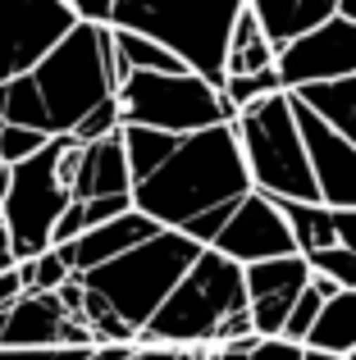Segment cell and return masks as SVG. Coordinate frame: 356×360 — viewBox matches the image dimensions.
Instances as JSON below:
<instances>
[{
  "mask_svg": "<svg viewBox=\"0 0 356 360\" xmlns=\"http://www.w3.org/2000/svg\"><path fill=\"white\" fill-rule=\"evenodd\" d=\"M306 260H311V269L320 274V278H329L338 292H356V255L348 246H329V251L306 255Z\"/></svg>",
  "mask_w": 356,
  "mask_h": 360,
  "instance_id": "cell-25",
  "label": "cell"
},
{
  "mask_svg": "<svg viewBox=\"0 0 356 360\" xmlns=\"http://www.w3.org/2000/svg\"><path fill=\"white\" fill-rule=\"evenodd\" d=\"M119 110H124V128H151L170 137H196L238 123L229 96L196 73H133L119 87Z\"/></svg>",
  "mask_w": 356,
  "mask_h": 360,
  "instance_id": "cell-8",
  "label": "cell"
},
{
  "mask_svg": "<svg viewBox=\"0 0 356 360\" xmlns=\"http://www.w3.org/2000/svg\"><path fill=\"white\" fill-rule=\"evenodd\" d=\"M96 352H69V347H46V352H0V360H91Z\"/></svg>",
  "mask_w": 356,
  "mask_h": 360,
  "instance_id": "cell-27",
  "label": "cell"
},
{
  "mask_svg": "<svg viewBox=\"0 0 356 360\" xmlns=\"http://www.w3.org/2000/svg\"><path fill=\"white\" fill-rule=\"evenodd\" d=\"M133 69L119 55L115 27L78 23L23 82L5 87V123L42 137H73L91 110L119 96Z\"/></svg>",
  "mask_w": 356,
  "mask_h": 360,
  "instance_id": "cell-2",
  "label": "cell"
},
{
  "mask_svg": "<svg viewBox=\"0 0 356 360\" xmlns=\"http://www.w3.org/2000/svg\"><path fill=\"white\" fill-rule=\"evenodd\" d=\"M297 96L306 101V105L315 110L324 123H329L333 132H343V137L356 146V78L348 82H333V87H311V91H297Z\"/></svg>",
  "mask_w": 356,
  "mask_h": 360,
  "instance_id": "cell-20",
  "label": "cell"
},
{
  "mask_svg": "<svg viewBox=\"0 0 356 360\" xmlns=\"http://www.w3.org/2000/svg\"><path fill=\"white\" fill-rule=\"evenodd\" d=\"M18 278H23V292H46V297H55V292H64L73 283V269H69V260H64V251L55 246V251L18 264Z\"/></svg>",
  "mask_w": 356,
  "mask_h": 360,
  "instance_id": "cell-22",
  "label": "cell"
},
{
  "mask_svg": "<svg viewBox=\"0 0 356 360\" xmlns=\"http://www.w3.org/2000/svg\"><path fill=\"white\" fill-rule=\"evenodd\" d=\"M293 105H297V123H302L315 183H320V201L329 210H356V146L343 132H333L302 96H293Z\"/></svg>",
  "mask_w": 356,
  "mask_h": 360,
  "instance_id": "cell-12",
  "label": "cell"
},
{
  "mask_svg": "<svg viewBox=\"0 0 356 360\" xmlns=\"http://www.w3.org/2000/svg\"><path fill=\"white\" fill-rule=\"evenodd\" d=\"M73 27L69 0H0V91L23 82Z\"/></svg>",
  "mask_w": 356,
  "mask_h": 360,
  "instance_id": "cell-9",
  "label": "cell"
},
{
  "mask_svg": "<svg viewBox=\"0 0 356 360\" xmlns=\"http://www.w3.org/2000/svg\"><path fill=\"white\" fill-rule=\"evenodd\" d=\"M247 0H119L115 27L165 46L187 73L224 91L229 41Z\"/></svg>",
  "mask_w": 356,
  "mask_h": 360,
  "instance_id": "cell-4",
  "label": "cell"
},
{
  "mask_svg": "<svg viewBox=\"0 0 356 360\" xmlns=\"http://www.w3.org/2000/svg\"><path fill=\"white\" fill-rule=\"evenodd\" d=\"M46 146H51V137H42L32 128H9V123L0 128V160H5V169H18L27 160H37Z\"/></svg>",
  "mask_w": 356,
  "mask_h": 360,
  "instance_id": "cell-24",
  "label": "cell"
},
{
  "mask_svg": "<svg viewBox=\"0 0 356 360\" xmlns=\"http://www.w3.org/2000/svg\"><path fill=\"white\" fill-rule=\"evenodd\" d=\"M155 233H160V224H151L146 214L133 210V214H124V219H110V224H101V229H91L87 238H78L73 246H60V251H64V260H69L73 278H87V274L106 269L110 260L137 251L142 242H151Z\"/></svg>",
  "mask_w": 356,
  "mask_h": 360,
  "instance_id": "cell-15",
  "label": "cell"
},
{
  "mask_svg": "<svg viewBox=\"0 0 356 360\" xmlns=\"http://www.w3.org/2000/svg\"><path fill=\"white\" fill-rule=\"evenodd\" d=\"M333 224H338V246L356 255V210H333Z\"/></svg>",
  "mask_w": 356,
  "mask_h": 360,
  "instance_id": "cell-29",
  "label": "cell"
},
{
  "mask_svg": "<svg viewBox=\"0 0 356 360\" xmlns=\"http://www.w3.org/2000/svg\"><path fill=\"white\" fill-rule=\"evenodd\" d=\"M233 132H238L251 187H256L260 196H269V201H279V205L284 201H302V205L320 201V183H315L311 155H306L293 91H279V96L256 101L251 110H242L238 123H233Z\"/></svg>",
  "mask_w": 356,
  "mask_h": 360,
  "instance_id": "cell-5",
  "label": "cell"
},
{
  "mask_svg": "<svg viewBox=\"0 0 356 360\" xmlns=\"http://www.w3.org/2000/svg\"><path fill=\"white\" fill-rule=\"evenodd\" d=\"M274 69H279V51L269 46L256 9L242 5L233 41H229V78H256V73H274Z\"/></svg>",
  "mask_w": 356,
  "mask_h": 360,
  "instance_id": "cell-17",
  "label": "cell"
},
{
  "mask_svg": "<svg viewBox=\"0 0 356 360\" xmlns=\"http://www.w3.org/2000/svg\"><path fill=\"white\" fill-rule=\"evenodd\" d=\"M315 269L306 255H284V260H265L247 269V297H251V324L256 338H284L288 315L311 288Z\"/></svg>",
  "mask_w": 356,
  "mask_h": 360,
  "instance_id": "cell-13",
  "label": "cell"
},
{
  "mask_svg": "<svg viewBox=\"0 0 356 360\" xmlns=\"http://www.w3.org/2000/svg\"><path fill=\"white\" fill-rule=\"evenodd\" d=\"M115 32H119V27H115ZM119 55H124V64L133 73H187L165 46L146 41V37H137V32H119Z\"/></svg>",
  "mask_w": 356,
  "mask_h": 360,
  "instance_id": "cell-23",
  "label": "cell"
},
{
  "mask_svg": "<svg viewBox=\"0 0 356 360\" xmlns=\"http://www.w3.org/2000/svg\"><path fill=\"white\" fill-rule=\"evenodd\" d=\"M5 174H9V169H5V160H0V187H5Z\"/></svg>",
  "mask_w": 356,
  "mask_h": 360,
  "instance_id": "cell-31",
  "label": "cell"
},
{
  "mask_svg": "<svg viewBox=\"0 0 356 360\" xmlns=\"http://www.w3.org/2000/svg\"><path fill=\"white\" fill-rule=\"evenodd\" d=\"M279 78H284V91H293V96L356 78V23L338 14L324 27H315L311 37H302L297 46H288L279 55Z\"/></svg>",
  "mask_w": 356,
  "mask_h": 360,
  "instance_id": "cell-10",
  "label": "cell"
},
{
  "mask_svg": "<svg viewBox=\"0 0 356 360\" xmlns=\"http://www.w3.org/2000/svg\"><path fill=\"white\" fill-rule=\"evenodd\" d=\"M210 251H220V255H229L233 264L251 269V264L297 255V238H293V229H288V219H284V210H279V201H269V196L251 192L247 201L233 210V219L224 224V233L215 238Z\"/></svg>",
  "mask_w": 356,
  "mask_h": 360,
  "instance_id": "cell-11",
  "label": "cell"
},
{
  "mask_svg": "<svg viewBox=\"0 0 356 360\" xmlns=\"http://www.w3.org/2000/svg\"><path fill=\"white\" fill-rule=\"evenodd\" d=\"M297 238V255H320L329 246H338V224H333V210L329 205H302V201H284L279 205Z\"/></svg>",
  "mask_w": 356,
  "mask_h": 360,
  "instance_id": "cell-19",
  "label": "cell"
},
{
  "mask_svg": "<svg viewBox=\"0 0 356 360\" xmlns=\"http://www.w3.org/2000/svg\"><path fill=\"white\" fill-rule=\"evenodd\" d=\"M124 146H128V169H133V187L142 178H151L165 160L174 155L178 137L170 132H151V128H124Z\"/></svg>",
  "mask_w": 356,
  "mask_h": 360,
  "instance_id": "cell-21",
  "label": "cell"
},
{
  "mask_svg": "<svg viewBox=\"0 0 356 360\" xmlns=\"http://www.w3.org/2000/svg\"><path fill=\"white\" fill-rule=\"evenodd\" d=\"M0 128H5V123H0Z\"/></svg>",
  "mask_w": 356,
  "mask_h": 360,
  "instance_id": "cell-33",
  "label": "cell"
},
{
  "mask_svg": "<svg viewBox=\"0 0 356 360\" xmlns=\"http://www.w3.org/2000/svg\"><path fill=\"white\" fill-rule=\"evenodd\" d=\"M306 360H338V356H320V352H306Z\"/></svg>",
  "mask_w": 356,
  "mask_h": 360,
  "instance_id": "cell-30",
  "label": "cell"
},
{
  "mask_svg": "<svg viewBox=\"0 0 356 360\" xmlns=\"http://www.w3.org/2000/svg\"><path fill=\"white\" fill-rule=\"evenodd\" d=\"M128 360H137V356H128Z\"/></svg>",
  "mask_w": 356,
  "mask_h": 360,
  "instance_id": "cell-32",
  "label": "cell"
},
{
  "mask_svg": "<svg viewBox=\"0 0 356 360\" xmlns=\"http://www.w3.org/2000/svg\"><path fill=\"white\" fill-rule=\"evenodd\" d=\"M60 174L69 183L73 201H110V196H133V169H128L124 132L96 146H82L78 137L69 141L60 160Z\"/></svg>",
  "mask_w": 356,
  "mask_h": 360,
  "instance_id": "cell-14",
  "label": "cell"
},
{
  "mask_svg": "<svg viewBox=\"0 0 356 360\" xmlns=\"http://www.w3.org/2000/svg\"><path fill=\"white\" fill-rule=\"evenodd\" d=\"M256 187H251L238 132H233V123H224V128L196 132V137H178L174 155L133 187V205L151 224L170 233H187L196 246L210 251L224 224L233 219V210Z\"/></svg>",
  "mask_w": 356,
  "mask_h": 360,
  "instance_id": "cell-1",
  "label": "cell"
},
{
  "mask_svg": "<svg viewBox=\"0 0 356 360\" xmlns=\"http://www.w3.org/2000/svg\"><path fill=\"white\" fill-rule=\"evenodd\" d=\"M352 360H356V356H352Z\"/></svg>",
  "mask_w": 356,
  "mask_h": 360,
  "instance_id": "cell-34",
  "label": "cell"
},
{
  "mask_svg": "<svg viewBox=\"0 0 356 360\" xmlns=\"http://www.w3.org/2000/svg\"><path fill=\"white\" fill-rule=\"evenodd\" d=\"M247 5L256 9L260 27L279 55L302 37H311L315 27H324L329 18H338V0H247Z\"/></svg>",
  "mask_w": 356,
  "mask_h": 360,
  "instance_id": "cell-16",
  "label": "cell"
},
{
  "mask_svg": "<svg viewBox=\"0 0 356 360\" xmlns=\"http://www.w3.org/2000/svg\"><path fill=\"white\" fill-rule=\"evenodd\" d=\"M306 352L338 356V360L356 356V292H338V297L324 306V315H320V324H315Z\"/></svg>",
  "mask_w": 356,
  "mask_h": 360,
  "instance_id": "cell-18",
  "label": "cell"
},
{
  "mask_svg": "<svg viewBox=\"0 0 356 360\" xmlns=\"http://www.w3.org/2000/svg\"><path fill=\"white\" fill-rule=\"evenodd\" d=\"M251 310L247 297V269L233 264L229 255L205 251L201 260L192 264L178 292L160 306V315L146 324V333L137 338L142 347H215L220 342V328L229 324L233 315Z\"/></svg>",
  "mask_w": 356,
  "mask_h": 360,
  "instance_id": "cell-6",
  "label": "cell"
},
{
  "mask_svg": "<svg viewBox=\"0 0 356 360\" xmlns=\"http://www.w3.org/2000/svg\"><path fill=\"white\" fill-rule=\"evenodd\" d=\"M73 137H51V146L37 160L9 169L5 187H0V219H5L9 246H14L18 264L37 260V255L55 251V229L64 224L73 205V192L60 174V160Z\"/></svg>",
  "mask_w": 356,
  "mask_h": 360,
  "instance_id": "cell-7",
  "label": "cell"
},
{
  "mask_svg": "<svg viewBox=\"0 0 356 360\" xmlns=\"http://www.w3.org/2000/svg\"><path fill=\"white\" fill-rule=\"evenodd\" d=\"M251 360H306V347H293L284 338H260Z\"/></svg>",
  "mask_w": 356,
  "mask_h": 360,
  "instance_id": "cell-26",
  "label": "cell"
},
{
  "mask_svg": "<svg viewBox=\"0 0 356 360\" xmlns=\"http://www.w3.org/2000/svg\"><path fill=\"white\" fill-rule=\"evenodd\" d=\"M27 292H23V278H18V269H9V274H0V310H9L14 301H23Z\"/></svg>",
  "mask_w": 356,
  "mask_h": 360,
  "instance_id": "cell-28",
  "label": "cell"
},
{
  "mask_svg": "<svg viewBox=\"0 0 356 360\" xmlns=\"http://www.w3.org/2000/svg\"><path fill=\"white\" fill-rule=\"evenodd\" d=\"M205 255L187 233L160 229L137 251L110 260L106 269L82 278V319L96 333V347H137L160 306L178 292V283L192 274V264Z\"/></svg>",
  "mask_w": 356,
  "mask_h": 360,
  "instance_id": "cell-3",
  "label": "cell"
}]
</instances>
